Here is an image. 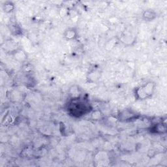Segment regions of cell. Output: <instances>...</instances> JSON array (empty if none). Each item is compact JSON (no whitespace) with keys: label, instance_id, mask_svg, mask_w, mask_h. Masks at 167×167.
I'll use <instances>...</instances> for the list:
<instances>
[{"label":"cell","instance_id":"6da1fadb","mask_svg":"<svg viewBox=\"0 0 167 167\" xmlns=\"http://www.w3.org/2000/svg\"><path fill=\"white\" fill-rule=\"evenodd\" d=\"M91 107L89 104L84 101H80L79 98L73 99V101L68 106V111L69 114L75 117H80L84 116L89 112Z\"/></svg>","mask_w":167,"mask_h":167},{"label":"cell","instance_id":"7a4b0ae2","mask_svg":"<svg viewBox=\"0 0 167 167\" xmlns=\"http://www.w3.org/2000/svg\"><path fill=\"white\" fill-rule=\"evenodd\" d=\"M155 84L149 82L137 88L135 90V97L138 100H144L150 98L154 95L155 91Z\"/></svg>","mask_w":167,"mask_h":167},{"label":"cell","instance_id":"3957f363","mask_svg":"<svg viewBox=\"0 0 167 167\" xmlns=\"http://www.w3.org/2000/svg\"><path fill=\"white\" fill-rule=\"evenodd\" d=\"M138 115L131 110H124L118 115V119L121 121H130L136 118Z\"/></svg>","mask_w":167,"mask_h":167},{"label":"cell","instance_id":"277c9868","mask_svg":"<svg viewBox=\"0 0 167 167\" xmlns=\"http://www.w3.org/2000/svg\"><path fill=\"white\" fill-rule=\"evenodd\" d=\"M157 14L152 10H146L142 14V18L146 21H151L156 18Z\"/></svg>","mask_w":167,"mask_h":167},{"label":"cell","instance_id":"5b68a950","mask_svg":"<svg viewBox=\"0 0 167 167\" xmlns=\"http://www.w3.org/2000/svg\"><path fill=\"white\" fill-rule=\"evenodd\" d=\"M151 131L155 133H164L166 131V127L163 124H158L151 129Z\"/></svg>","mask_w":167,"mask_h":167},{"label":"cell","instance_id":"8992f818","mask_svg":"<svg viewBox=\"0 0 167 167\" xmlns=\"http://www.w3.org/2000/svg\"><path fill=\"white\" fill-rule=\"evenodd\" d=\"M64 36L67 40L74 39L76 37V36H77V32H76V30L73 28L68 29L65 31L64 33Z\"/></svg>","mask_w":167,"mask_h":167},{"label":"cell","instance_id":"52a82bcc","mask_svg":"<svg viewBox=\"0 0 167 167\" xmlns=\"http://www.w3.org/2000/svg\"><path fill=\"white\" fill-rule=\"evenodd\" d=\"M14 9V4L12 2H7L5 3L3 5V10L6 13H10L13 11V10Z\"/></svg>","mask_w":167,"mask_h":167},{"label":"cell","instance_id":"ba28073f","mask_svg":"<svg viewBox=\"0 0 167 167\" xmlns=\"http://www.w3.org/2000/svg\"><path fill=\"white\" fill-rule=\"evenodd\" d=\"M101 112L99 111H95L92 114V118L94 119H99L101 117Z\"/></svg>","mask_w":167,"mask_h":167}]
</instances>
